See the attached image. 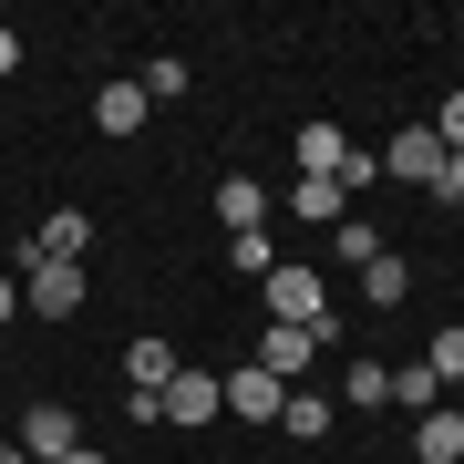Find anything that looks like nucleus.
<instances>
[{"mask_svg":"<svg viewBox=\"0 0 464 464\" xmlns=\"http://www.w3.org/2000/svg\"><path fill=\"white\" fill-rule=\"evenodd\" d=\"M258 289H268V320H279V331H331V289H320V268L279 258Z\"/></svg>","mask_w":464,"mask_h":464,"instance_id":"f257e3e1","label":"nucleus"},{"mask_svg":"<svg viewBox=\"0 0 464 464\" xmlns=\"http://www.w3.org/2000/svg\"><path fill=\"white\" fill-rule=\"evenodd\" d=\"M382 176H402L413 197H433V186H444V134H433V124L413 114V124L392 134V145H382Z\"/></svg>","mask_w":464,"mask_h":464,"instance_id":"f03ea898","label":"nucleus"},{"mask_svg":"<svg viewBox=\"0 0 464 464\" xmlns=\"http://www.w3.org/2000/svg\"><path fill=\"white\" fill-rule=\"evenodd\" d=\"M155 402H166V423H176V433H197V423H217V413H227V382H217V372H197V362H176V382H166Z\"/></svg>","mask_w":464,"mask_h":464,"instance_id":"7ed1b4c3","label":"nucleus"},{"mask_svg":"<svg viewBox=\"0 0 464 464\" xmlns=\"http://www.w3.org/2000/svg\"><path fill=\"white\" fill-rule=\"evenodd\" d=\"M21 310H32V320H72V310H83V268H72V258L21 268Z\"/></svg>","mask_w":464,"mask_h":464,"instance_id":"20e7f679","label":"nucleus"},{"mask_svg":"<svg viewBox=\"0 0 464 464\" xmlns=\"http://www.w3.org/2000/svg\"><path fill=\"white\" fill-rule=\"evenodd\" d=\"M42 258H72V268H83V258H93V217H83V207L42 217V227L21 237V268H42Z\"/></svg>","mask_w":464,"mask_h":464,"instance_id":"39448f33","label":"nucleus"},{"mask_svg":"<svg viewBox=\"0 0 464 464\" xmlns=\"http://www.w3.org/2000/svg\"><path fill=\"white\" fill-rule=\"evenodd\" d=\"M21 454L32 464H63L72 444H83V423H72V402H32V413H21V433H11Z\"/></svg>","mask_w":464,"mask_h":464,"instance_id":"423d86ee","label":"nucleus"},{"mask_svg":"<svg viewBox=\"0 0 464 464\" xmlns=\"http://www.w3.org/2000/svg\"><path fill=\"white\" fill-rule=\"evenodd\" d=\"M310 362H331V331H279V320L258 331V372L268 382H299Z\"/></svg>","mask_w":464,"mask_h":464,"instance_id":"0eeeda50","label":"nucleus"},{"mask_svg":"<svg viewBox=\"0 0 464 464\" xmlns=\"http://www.w3.org/2000/svg\"><path fill=\"white\" fill-rule=\"evenodd\" d=\"M217 382H227V413L237 423H279V402H289V382H268L258 362H237V372H217Z\"/></svg>","mask_w":464,"mask_h":464,"instance_id":"6e6552de","label":"nucleus"},{"mask_svg":"<svg viewBox=\"0 0 464 464\" xmlns=\"http://www.w3.org/2000/svg\"><path fill=\"white\" fill-rule=\"evenodd\" d=\"M145 114H155V103H145V83H134V72L93 93V134H114V145H124V134H145Z\"/></svg>","mask_w":464,"mask_h":464,"instance_id":"1a4fd4ad","label":"nucleus"},{"mask_svg":"<svg viewBox=\"0 0 464 464\" xmlns=\"http://www.w3.org/2000/svg\"><path fill=\"white\" fill-rule=\"evenodd\" d=\"M268 207H279V197H268L258 176H227V186H217V217H227V237H248V227H268Z\"/></svg>","mask_w":464,"mask_h":464,"instance_id":"9d476101","label":"nucleus"},{"mask_svg":"<svg viewBox=\"0 0 464 464\" xmlns=\"http://www.w3.org/2000/svg\"><path fill=\"white\" fill-rule=\"evenodd\" d=\"M279 207H289V217H310V227H341V217H351V197H341L331 176H299V186H289Z\"/></svg>","mask_w":464,"mask_h":464,"instance_id":"9b49d317","label":"nucleus"},{"mask_svg":"<svg viewBox=\"0 0 464 464\" xmlns=\"http://www.w3.org/2000/svg\"><path fill=\"white\" fill-rule=\"evenodd\" d=\"M413 454H423V464H464V413H454V402L413 423Z\"/></svg>","mask_w":464,"mask_h":464,"instance_id":"f8f14e48","label":"nucleus"},{"mask_svg":"<svg viewBox=\"0 0 464 464\" xmlns=\"http://www.w3.org/2000/svg\"><path fill=\"white\" fill-rule=\"evenodd\" d=\"M341 155H351L341 124H299V176H341Z\"/></svg>","mask_w":464,"mask_h":464,"instance_id":"ddd939ff","label":"nucleus"},{"mask_svg":"<svg viewBox=\"0 0 464 464\" xmlns=\"http://www.w3.org/2000/svg\"><path fill=\"white\" fill-rule=\"evenodd\" d=\"M166 382H176V351L166 341H134L124 351V392H166Z\"/></svg>","mask_w":464,"mask_h":464,"instance_id":"4468645a","label":"nucleus"},{"mask_svg":"<svg viewBox=\"0 0 464 464\" xmlns=\"http://www.w3.org/2000/svg\"><path fill=\"white\" fill-rule=\"evenodd\" d=\"M392 402H402L413 423H423V413H444V382H433V362H402V372H392Z\"/></svg>","mask_w":464,"mask_h":464,"instance_id":"2eb2a0df","label":"nucleus"},{"mask_svg":"<svg viewBox=\"0 0 464 464\" xmlns=\"http://www.w3.org/2000/svg\"><path fill=\"white\" fill-rule=\"evenodd\" d=\"M402 289H413V268H402L392 248H382V258L362 268V299H372V310H402Z\"/></svg>","mask_w":464,"mask_h":464,"instance_id":"dca6fc26","label":"nucleus"},{"mask_svg":"<svg viewBox=\"0 0 464 464\" xmlns=\"http://www.w3.org/2000/svg\"><path fill=\"white\" fill-rule=\"evenodd\" d=\"M331 258L341 268H372L382 258V227H372V217H341V227H331Z\"/></svg>","mask_w":464,"mask_h":464,"instance_id":"f3484780","label":"nucleus"},{"mask_svg":"<svg viewBox=\"0 0 464 464\" xmlns=\"http://www.w3.org/2000/svg\"><path fill=\"white\" fill-rule=\"evenodd\" d=\"M227 268H237V279H268V268H279V237H268V227L227 237Z\"/></svg>","mask_w":464,"mask_h":464,"instance_id":"a211bd4d","label":"nucleus"},{"mask_svg":"<svg viewBox=\"0 0 464 464\" xmlns=\"http://www.w3.org/2000/svg\"><path fill=\"white\" fill-rule=\"evenodd\" d=\"M423 362H433V382H444V392H464V320H454V331H433Z\"/></svg>","mask_w":464,"mask_h":464,"instance_id":"6ab92c4d","label":"nucleus"},{"mask_svg":"<svg viewBox=\"0 0 464 464\" xmlns=\"http://www.w3.org/2000/svg\"><path fill=\"white\" fill-rule=\"evenodd\" d=\"M134 83H145V103H176V93H186V63H176V52H155Z\"/></svg>","mask_w":464,"mask_h":464,"instance_id":"aec40b11","label":"nucleus"},{"mask_svg":"<svg viewBox=\"0 0 464 464\" xmlns=\"http://www.w3.org/2000/svg\"><path fill=\"white\" fill-rule=\"evenodd\" d=\"M341 392L372 413V402H392V372H382V362H351V372H341Z\"/></svg>","mask_w":464,"mask_h":464,"instance_id":"412c9836","label":"nucleus"},{"mask_svg":"<svg viewBox=\"0 0 464 464\" xmlns=\"http://www.w3.org/2000/svg\"><path fill=\"white\" fill-rule=\"evenodd\" d=\"M279 423H289V433H331V402H320V392H289Z\"/></svg>","mask_w":464,"mask_h":464,"instance_id":"4be33fe9","label":"nucleus"},{"mask_svg":"<svg viewBox=\"0 0 464 464\" xmlns=\"http://www.w3.org/2000/svg\"><path fill=\"white\" fill-rule=\"evenodd\" d=\"M331 186H341V197H362V186H382V155H372V145H351V155H341V176H331Z\"/></svg>","mask_w":464,"mask_h":464,"instance_id":"5701e85b","label":"nucleus"},{"mask_svg":"<svg viewBox=\"0 0 464 464\" xmlns=\"http://www.w3.org/2000/svg\"><path fill=\"white\" fill-rule=\"evenodd\" d=\"M433 134H444V155H464V93H444V103H433V114H423Z\"/></svg>","mask_w":464,"mask_h":464,"instance_id":"b1692460","label":"nucleus"},{"mask_svg":"<svg viewBox=\"0 0 464 464\" xmlns=\"http://www.w3.org/2000/svg\"><path fill=\"white\" fill-rule=\"evenodd\" d=\"M444 207H464V155H444V186H433Z\"/></svg>","mask_w":464,"mask_h":464,"instance_id":"393cba45","label":"nucleus"},{"mask_svg":"<svg viewBox=\"0 0 464 464\" xmlns=\"http://www.w3.org/2000/svg\"><path fill=\"white\" fill-rule=\"evenodd\" d=\"M11 72H21V32H0V83H11Z\"/></svg>","mask_w":464,"mask_h":464,"instance_id":"a878e982","label":"nucleus"},{"mask_svg":"<svg viewBox=\"0 0 464 464\" xmlns=\"http://www.w3.org/2000/svg\"><path fill=\"white\" fill-rule=\"evenodd\" d=\"M11 320H21V279H0V331H11Z\"/></svg>","mask_w":464,"mask_h":464,"instance_id":"bb28decb","label":"nucleus"},{"mask_svg":"<svg viewBox=\"0 0 464 464\" xmlns=\"http://www.w3.org/2000/svg\"><path fill=\"white\" fill-rule=\"evenodd\" d=\"M63 464H103V454H93V444H72V454H63Z\"/></svg>","mask_w":464,"mask_h":464,"instance_id":"cd10ccee","label":"nucleus"},{"mask_svg":"<svg viewBox=\"0 0 464 464\" xmlns=\"http://www.w3.org/2000/svg\"><path fill=\"white\" fill-rule=\"evenodd\" d=\"M0 464H32V454H21V444H0Z\"/></svg>","mask_w":464,"mask_h":464,"instance_id":"c85d7f7f","label":"nucleus"},{"mask_svg":"<svg viewBox=\"0 0 464 464\" xmlns=\"http://www.w3.org/2000/svg\"><path fill=\"white\" fill-rule=\"evenodd\" d=\"M454 413H464V392H454Z\"/></svg>","mask_w":464,"mask_h":464,"instance_id":"c756f323","label":"nucleus"}]
</instances>
